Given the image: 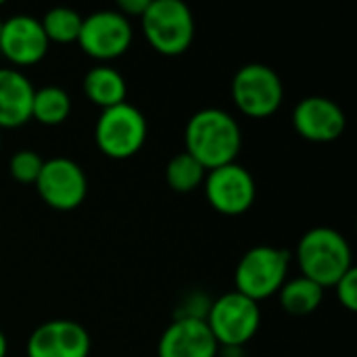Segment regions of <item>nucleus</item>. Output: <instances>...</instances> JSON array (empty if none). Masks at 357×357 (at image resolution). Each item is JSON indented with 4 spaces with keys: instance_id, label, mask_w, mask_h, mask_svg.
<instances>
[{
    "instance_id": "nucleus-26",
    "label": "nucleus",
    "mask_w": 357,
    "mask_h": 357,
    "mask_svg": "<svg viewBox=\"0 0 357 357\" xmlns=\"http://www.w3.org/2000/svg\"><path fill=\"white\" fill-rule=\"evenodd\" d=\"M0 27H2V21H0Z\"/></svg>"
},
{
    "instance_id": "nucleus-19",
    "label": "nucleus",
    "mask_w": 357,
    "mask_h": 357,
    "mask_svg": "<svg viewBox=\"0 0 357 357\" xmlns=\"http://www.w3.org/2000/svg\"><path fill=\"white\" fill-rule=\"evenodd\" d=\"M205 176H207V169L186 151L172 157L165 167V182L176 192L197 190L205 182Z\"/></svg>"
},
{
    "instance_id": "nucleus-6",
    "label": "nucleus",
    "mask_w": 357,
    "mask_h": 357,
    "mask_svg": "<svg viewBox=\"0 0 357 357\" xmlns=\"http://www.w3.org/2000/svg\"><path fill=\"white\" fill-rule=\"evenodd\" d=\"M149 136V123L144 113L130 105L121 102L109 109H102L96 128L94 140L102 155L111 159H130L144 146Z\"/></svg>"
},
{
    "instance_id": "nucleus-21",
    "label": "nucleus",
    "mask_w": 357,
    "mask_h": 357,
    "mask_svg": "<svg viewBox=\"0 0 357 357\" xmlns=\"http://www.w3.org/2000/svg\"><path fill=\"white\" fill-rule=\"evenodd\" d=\"M42 165H44V159H42L36 151L23 149V151H17V153L10 157L8 169H10V176H13L19 184H36Z\"/></svg>"
},
{
    "instance_id": "nucleus-25",
    "label": "nucleus",
    "mask_w": 357,
    "mask_h": 357,
    "mask_svg": "<svg viewBox=\"0 0 357 357\" xmlns=\"http://www.w3.org/2000/svg\"><path fill=\"white\" fill-rule=\"evenodd\" d=\"M0 149H2V136H0Z\"/></svg>"
},
{
    "instance_id": "nucleus-2",
    "label": "nucleus",
    "mask_w": 357,
    "mask_h": 357,
    "mask_svg": "<svg viewBox=\"0 0 357 357\" xmlns=\"http://www.w3.org/2000/svg\"><path fill=\"white\" fill-rule=\"evenodd\" d=\"M297 264L301 276L328 289L354 268L351 247L339 230L318 226L301 236L297 245Z\"/></svg>"
},
{
    "instance_id": "nucleus-12",
    "label": "nucleus",
    "mask_w": 357,
    "mask_h": 357,
    "mask_svg": "<svg viewBox=\"0 0 357 357\" xmlns=\"http://www.w3.org/2000/svg\"><path fill=\"white\" fill-rule=\"evenodd\" d=\"M297 134L310 142H333L343 136L347 117L339 102L328 96H305L293 111Z\"/></svg>"
},
{
    "instance_id": "nucleus-24",
    "label": "nucleus",
    "mask_w": 357,
    "mask_h": 357,
    "mask_svg": "<svg viewBox=\"0 0 357 357\" xmlns=\"http://www.w3.org/2000/svg\"><path fill=\"white\" fill-rule=\"evenodd\" d=\"M8 354V341H6V335L0 331V357H6Z\"/></svg>"
},
{
    "instance_id": "nucleus-23",
    "label": "nucleus",
    "mask_w": 357,
    "mask_h": 357,
    "mask_svg": "<svg viewBox=\"0 0 357 357\" xmlns=\"http://www.w3.org/2000/svg\"><path fill=\"white\" fill-rule=\"evenodd\" d=\"M149 2L151 0H119L117 10L126 19H130V17H142L144 10H146V6H149Z\"/></svg>"
},
{
    "instance_id": "nucleus-5",
    "label": "nucleus",
    "mask_w": 357,
    "mask_h": 357,
    "mask_svg": "<svg viewBox=\"0 0 357 357\" xmlns=\"http://www.w3.org/2000/svg\"><path fill=\"white\" fill-rule=\"evenodd\" d=\"M205 322L220 347L241 349L257 335L261 326V310L259 303L230 291L209 303Z\"/></svg>"
},
{
    "instance_id": "nucleus-10",
    "label": "nucleus",
    "mask_w": 357,
    "mask_h": 357,
    "mask_svg": "<svg viewBox=\"0 0 357 357\" xmlns=\"http://www.w3.org/2000/svg\"><path fill=\"white\" fill-rule=\"evenodd\" d=\"M203 186L209 205L224 215H241L249 211L257 197V184L251 172L236 161L209 169Z\"/></svg>"
},
{
    "instance_id": "nucleus-7",
    "label": "nucleus",
    "mask_w": 357,
    "mask_h": 357,
    "mask_svg": "<svg viewBox=\"0 0 357 357\" xmlns=\"http://www.w3.org/2000/svg\"><path fill=\"white\" fill-rule=\"evenodd\" d=\"M232 100L247 117L266 119L274 115L284 100L282 79L264 63L243 65L232 77Z\"/></svg>"
},
{
    "instance_id": "nucleus-9",
    "label": "nucleus",
    "mask_w": 357,
    "mask_h": 357,
    "mask_svg": "<svg viewBox=\"0 0 357 357\" xmlns=\"http://www.w3.org/2000/svg\"><path fill=\"white\" fill-rule=\"evenodd\" d=\"M36 188L48 207L56 211H71L84 203L88 195V178L73 159L52 157L44 159Z\"/></svg>"
},
{
    "instance_id": "nucleus-3",
    "label": "nucleus",
    "mask_w": 357,
    "mask_h": 357,
    "mask_svg": "<svg viewBox=\"0 0 357 357\" xmlns=\"http://www.w3.org/2000/svg\"><path fill=\"white\" fill-rule=\"evenodd\" d=\"M140 21L149 44L165 56L186 52L195 40V17L182 0H151Z\"/></svg>"
},
{
    "instance_id": "nucleus-13",
    "label": "nucleus",
    "mask_w": 357,
    "mask_h": 357,
    "mask_svg": "<svg viewBox=\"0 0 357 357\" xmlns=\"http://www.w3.org/2000/svg\"><path fill=\"white\" fill-rule=\"evenodd\" d=\"M48 38L33 15H13L0 27V52L19 67L42 61L48 52Z\"/></svg>"
},
{
    "instance_id": "nucleus-14",
    "label": "nucleus",
    "mask_w": 357,
    "mask_h": 357,
    "mask_svg": "<svg viewBox=\"0 0 357 357\" xmlns=\"http://www.w3.org/2000/svg\"><path fill=\"white\" fill-rule=\"evenodd\" d=\"M218 349L220 345L203 318H176L157 345L159 357H215Z\"/></svg>"
},
{
    "instance_id": "nucleus-22",
    "label": "nucleus",
    "mask_w": 357,
    "mask_h": 357,
    "mask_svg": "<svg viewBox=\"0 0 357 357\" xmlns=\"http://www.w3.org/2000/svg\"><path fill=\"white\" fill-rule=\"evenodd\" d=\"M337 291V297L341 301V305L349 312H356L357 310V270L351 268L335 287Z\"/></svg>"
},
{
    "instance_id": "nucleus-18",
    "label": "nucleus",
    "mask_w": 357,
    "mask_h": 357,
    "mask_svg": "<svg viewBox=\"0 0 357 357\" xmlns=\"http://www.w3.org/2000/svg\"><path fill=\"white\" fill-rule=\"evenodd\" d=\"M71 113V98L59 86H44L33 92L31 119L44 126H59Z\"/></svg>"
},
{
    "instance_id": "nucleus-8",
    "label": "nucleus",
    "mask_w": 357,
    "mask_h": 357,
    "mask_svg": "<svg viewBox=\"0 0 357 357\" xmlns=\"http://www.w3.org/2000/svg\"><path fill=\"white\" fill-rule=\"evenodd\" d=\"M132 23L117 8L96 10L82 19L77 44L96 61H113L128 52L132 44Z\"/></svg>"
},
{
    "instance_id": "nucleus-15",
    "label": "nucleus",
    "mask_w": 357,
    "mask_h": 357,
    "mask_svg": "<svg viewBox=\"0 0 357 357\" xmlns=\"http://www.w3.org/2000/svg\"><path fill=\"white\" fill-rule=\"evenodd\" d=\"M33 92L36 88L23 71L0 69V128H19L31 119Z\"/></svg>"
},
{
    "instance_id": "nucleus-17",
    "label": "nucleus",
    "mask_w": 357,
    "mask_h": 357,
    "mask_svg": "<svg viewBox=\"0 0 357 357\" xmlns=\"http://www.w3.org/2000/svg\"><path fill=\"white\" fill-rule=\"evenodd\" d=\"M278 295H280V305L287 314L310 316L320 307L324 299V289L305 276H297V278L287 280L280 287Z\"/></svg>"
},
{
    "instance_id": "nucleus-20",
    "label": "nucleus",
    "mask_w": 357,
    "mask_h": 357,
    "mask_svg": "<svg viewBox=\"0 0 357 357\" xmlns=\"http://www.w3.org/2000/svg\"><path fill=\"white\" fill-rule=\"evenodd\" d=\"M82 15L69 6H54L50 8L42 19V29L48 38V42L56 44H71L77 42L79 29H82Z\"/></svg>"
},
{
    "instance_id": "nucleus-1",
    "label": "nucleus",
    "mask_w": 357,
    "mask_h": 357,
    "mask_svg": "<svg viewBox=\"0 0 357 357\" xmlns=\"http://www.w3.org/2000/svg\"><path fill=\"white\" fill-rule=\"evenodd\" d=\"M184 144L186 153L209 172L236 161L243 146V130L228 111L209 107L188 119Z\"/></svg>"
},
{
    "instance_id": "nucleus-16",
    "label": "nucleus",
    "mask_w": 357,
    "mask_h": 357,
    "mask_svg": "<svg viewBox=\"0 0 357 357\" xmlns=\"http://www.w3.org/2000/svg\"><path fill=\"white\" fill-rule=\"evenodd\" d=\"M84 92L94 105H98L100 109H109L126 102L128 84L117 69L96 65L84 75Z\"/></svg>"
},
{
    "instance_id": "nucleus-4",
    "label": "nucleus",
    "mask_w": 357,
    "mask_h": 357,
    "mask_svg": "<svg viewBox=\"0 0 357 357\" xmlns=\"http://www.w3.org/2000/svg\"><path fill=\"white\" fill-rule=\"evenodd\" d=\"M289 264L291 253L287 249L270 245H257L249 249L234 270L236 293L255 303L276 295L289 280Z\"/></svg>"
},
{
    "instance_id": "nucleus-11",
    "label": "nucleus",
    "mask_w": 357,
    "mask_h": 357,
    "mask_svg": "<svg viewBox=\"0 0 357 357\" xmlns=\"http://www.w3.org/2000/svg\"><path fill=\"white\" fill-rule=\"evenodd\" d=\"M90 335L73 320L56 318L40 324L27 341V357H88Z\"/></svg>"
}]
</instances>
